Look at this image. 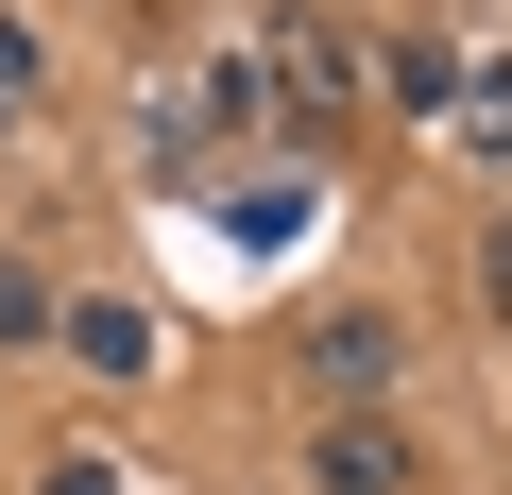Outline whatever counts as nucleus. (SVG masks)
<instances>
[{
  "label": "nucleus",
  "mask_w": 512,
  "mask_h": 495,
  "mask_svg": "<svg viewBox=\"0 0 512 495\" xmlns=\"http://www.w3.org/2000/svg\"><path fill=\"white\" fill-rule=\"evenodd\" d=\"M239 69H256V120H291V137H325V120H342V86H359V52H342L325 18H256V52H239Z\"/></svg>",
  "instance_id": "f257e3e1"
},
{
  "label": "nucleus",
  "mask_w": 512,
  "mask_h": 495,
  "mask_svg": "<svg viewBox=\"0 0 512 495\" xmlns=\"http://www.w3.org/2000/svg\"><path fill=\"white\" fill-rule=\"evenodd\" d=\"M308 495H427V444L393 410H325L308 427Z\"/></svg>",
  "instance_id": "f03ea898"
},
{
  "label": "nucleus",
  "mask_w": 512,
  "mask_h": 495,
  "mask_svg": "<svg viewBox=\"0 0 512 495\" xmlns=\"http://www.w3.org/2000/svg\"><path fill=\"white\" fill-rule=\"evenodd\" d=\"M308 376H325V410H376V393L410 376V325H393V308H325V325H308Z\"/></svg>",
  "instance_id": "7ed1b4c3"
},
{
  "label": "nucleus",
  "mask_w": 512,
  "mask_h": 495,
  "mask_svg": "<svg viewBox=\"0 0 512 495\" xmlns=\"http://www.w3.org/2000/svg\"><path fill=\"white\" fill-rule=\"evenodd\" d=\"M52 342H69L86 376H154V308H120V291H103V308H52Z\"/></svg>",
  "instance_id": "20e7f679"
},
{
  "label": "nucleus",
  "mask_w": 512,
  "mask_h": 495,
  "mask_svg": "<svg viewBox=\"0 0 512 495\" xmlns=\"http://www.w3.org/2000/svg\"><path fill=\"white\" fill-rule=\"evenodd\" d=\"M376 86L427 120V103H461V52H444V35H393V52H376Z\"/></svg>",
  "instance_id": "39448f33"
},
{
  "label": "nucleus",
  "mask_w": 512,
  "mask_h": 495,
  "mask_svg": "<svg viewBox=\"0 0 512 495\" xmlns=\"http://www.w3.org/2000/svg\"><path fill=\"white\" fill-rule=\"evenodd\" d=\"M444 120H461V154H512V69H461V103H444Z\"/></svg>",
  "instance_id": "423d86ee"
},
{
  "label": "nucleus",
  "mask_w": 512,
  "mask_h": 495,
  "mask_svg": "<svg viewBox=\"0 0 512 495\" xmlns=\"http://www.w3.org/2000/svg\"><path fill=\"white\" fill-rule=\"evenodd\" d=\"M35 103H52V52H35V35H18V18H0V137H18V120H35Z\"/></svg>",
  "instance_id": "0eeeda50"
},
{
  "label": "nucleus",
  "mask_w": 512,
  "mask_h": 495,
  "mask_svg": "<svg viewBox=\"0 0 512 495\" xmlns=\"http://www.w3.org/2000/svg\"><path fill=\"white\" fill-rule=\"evenodd\" d=\"M0 342H52V274L35 257H0Z\"/></svg>",
  "instance_id": "6e6552de"
},
{
  "label": "nucleus",
  "mask_w": 512,
  "mask_h": 495,
  "mask_svg": "<svg viewBox=\"0 0 512 495\" xmlns=\"http://www.w3.org/2000/svg\"><path fill=\"white\" fill-rule=\"evenodd\" d=\"M478 308H495V325H512V205H495V222H478Z\"/></svg>",
  "instance_id": "1a4fd4ad"
},
{
  "label": "nucleus",
  "mask_w": 512,
  "mask_h": 495,
  "mask_svg": "<svg viewBox=\"0 0 512 495\" xmlns=\"http://www.w3.org/2000/svg\"><path fill=\"white\" fill-rule=\"evenodd\" d=\"M35 495H120V461H52V478H35Z\"/></svg>",
  "instance_id": "9d476101"
}]
</instances>
